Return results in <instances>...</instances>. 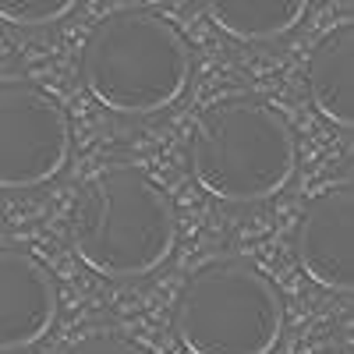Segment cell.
I'll return each instance as SVG.
<instances>
[{
	"instance_id": "2",
	"label": "cell",
	"mask_w": 354,
	"mask_h": 354,
	"mask_svg": "<svg viewBox=\"0 0 354 354\" xmlns=\"http://www.w3.org/2000/svg\"><path fill=\"white\" fill-rule=\"evenodd\" d=\"M192 78V50L177 28L128 8L106 15L82 46V85L100 106L121 117H145L181 100Z\"/></svg>"
},
{
	"instance_id": "9",
	"label": "cell",
	"mask_w": 354,
	"mask_h": 354,
	"mask_svg": "<svg viewBox=\"0 0 354 354\" xmlns=\"http://www.w3.org/2000/svg\"><path fill=\"white\" fill-rule=\"evenodd\" d=\"M209 21L241 43H270L287 36L308 11V0H202Z\"/></svg>"
},
{
	"instance_id": "3",
	"label": "cell",
	"mask_w": 354,
	"mask_h": 354,
	"mask_svg": "<svg viewBox=\"0 0 354 354\" xmlns=\"http://www.w3.org/2000/svg\"><path fill=\"white\" fill-rule=\"evenodd\" d=\"M188 163L198 188L213 198L266 202L290 185L298 170V142L277 106L234 96L198 117Z\"/></svg>"
},
{
	"instance_id": "12",
	"label": "cell",
	"mask_w": 354,
	"mask_h": 354,
	"mask_svg": "<svg viewBox=\"0 0 354 354\" xmlns=\"http://www.w3.org/2000/svg\"><path fill=\"white\" fill-rule=\"evenodd\" d=\"M326 354H347V351H326Z\"/></svg>"
},
{
	"instance_id": "8",
	"label": "cell",
	"mask_w": 354,
	"mask_h": 354,
	"mask_svg": "<svg viewBox=\"0 0 354 354\" xmlns=\"http://www.w3.org/2000/svg\"><path fill=\"white\" fill-rule=\"evenodd\" d=\"M308 96L319 117L354 131V25H340L308 61Z\"/></svg>"
},
{
	"instance_id": "5",
	"label": "cell",
	"mask_w": 354,
	"mask_h": 354,
	"mask_svg": "<svg viewBox=\"0 0 354 354\" xmlns=\"http://www.w3.org/2000/svg\"><path fill=\"white\" fill-rule=\"evenodd\" d=\"M71 121L28 82L0 85V188H36L64 170Z\"/></svg>"
},
{
	"instance_id": "10",
	"label": "cell",
	"mask_w": 354,
	"mask_h": 354,
	"mask_svg": "<svg viewBox=\"0 0 354 354\" xmlns=\"http://www.w3.org/2000/svg\"><path fill=\"white\" fill-rule=\"evenodd\" d=\"M78 8V0H0V21L15 28H43Z\"/></svg>"
},
{
	"instance_id": "11",
	"label": "cell",
	"mask_w": 354,
	"mask_h": 354,
	"mask_svg": "<svg viewBox=\"0 0 354 354\" xmlns=\"http://www.w3.org/2000/svg\"><path fill=\"white\" fill-rule=\"evenodd\" d=\"M68 354H145L138 344H131L128 337H117V333H93L85 337L82 344H75Z\"/></svg>"
},
{
	"instance_id": "6",
	"label": "cell",
	"mask_w": 354,
	"mask_h": 354,
	"mask_svg": "<svg viewBox=\"0 0 354 354\" xmlns=\"http://www.w3.org/2000/svg\"><path fill=\"white\" fill-rule=\"evenodd\" d=\"M294 255L308 280L354 294V185L315 195L294 230Z\"/></svg>"
},
{
	"instance_id": "4",
	"label": "cell",
	"mask_w": 354,
	"mask_h": 354,
	"mask_svg": "<svg viewBox=\"0 0 354 354\" xmlns=\"http://www.w3.org/2000/svg\"><path fill=\"white\" fill-rule=\"evenodd\" d=\"M174 333L188 354H270L283 333V301L252 262L216 259L177 290Z\"/></svg>"
},
{
	"instance_id": "1",
	"label": "cell",
	"mask_w": 354,
	"mask_h": 354,
	"mask_svg": "<svg viewBox=\"0 0 354 354\" xmlns=\"http://www.w3.org/2000/svg\"><path fill=\"white\" fill-rule=\"evenodd\" d=\"M71 248L93 273L135 280L163 266L177 241L167 192L135 167H110L88 181L71 209Z\"/></svg>"
},
{
	"instance_id": "7",
	"label": "cell",
	"mask_w": 354,
	"mask_h": 354,
	"mask_svg": "<svg viewBox=\"0 0 354 354\" xmlns=\"http://www.w3.org/2000/svg\"><path fill=\"white\" fill-rule=\"evenodd\" d=\"M57 319L50 270L18 245L0 241V354L39 344Z\"/></svg>"
}]
</instances>
